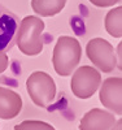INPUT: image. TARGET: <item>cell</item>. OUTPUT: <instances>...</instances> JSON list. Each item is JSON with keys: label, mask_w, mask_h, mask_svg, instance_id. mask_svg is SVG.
<instances>
[{"label": "cell", "mask_w": 122, "mask_h": 130, "mask_svg": "<svg viewBox=\"0 0 122 130\" xmlns=\"http://www.w3.org/2000/svg\"><path fill=\"white\" fill-rule=\"evenodd\" d=\"M82 56V47L78 39L73 37L62 35L57 39L53 48L52 64L56 73L61 77L70 75L78 67Z\"/></svg>", "instance_id": "1"}, {"label": "cell", "mask_w": 122, "mask_h": 130, "mask_svg": "<svg viewBox=\"0 0 122 130\" xmlns=\"http://www.w3.org/2000/svg\"><path fill=\"white\" fill-rule=\"evenodd\" d=\"M44 30V22L34 16H27L20 21L18 34L16 44L20 51L27 56L39 55L43 50L42 32Z\"/></svg>", "instance_id": "2"}, {"label": "cell", "mask_w": 122, "mask_h": 130, "mask_svg": "<svg viewBox=\"0 0 122 130\" xmlns=\"http://www.w3.org/2000/svg\"><path fill=\"white\" fill-rule=\"evenodd\" d=\"M30 99L35 105L47 108L56 98V85L53 78L44 72H34L26 81Z\"/></svg>", "instance_id": "3"}, {"label": "cell", "mask_w": 122, "mask_h": 130, "mask_svg": "<svg viewBox=\"0 0 122 130\" xmlns=\"http://www.w3.org/2000/svg\"><path fill=\"white\" fill-rule=\"evenodd\" d=\"M87 57L97 69L104 73H110L116 69L117 56L110 43L103 38H94L87 43Z\"/></svg>", "instance_id": "4"}, {"label": "cell", "mask_w": 122, "mask_h": 130, "mask_svg": "<svg viewBox=\"0 0 122 130\" xmlns=\"http://www.w3.org/2000/svg\"><path fill=\"white\" fill-rule=\"evenodd\" d=\"M100 83L101 74L97 72V69L84 65L74 72L70 87L74 96L79 98V99H88L97 91V89L100 87Z\"/></svg>", "instance_id": "5"}, {"label": "cell", "mask_w": 122, "mask_h": 130, "mask_svg": "<svg viewBox=\"0 0 122 130\" xmlns=\"http://www.w3.org/2000/svg\"><path fill=\"white\" fill-rule=\"evenodd\" d=\"M20 27V18L0 3V52L12 50Z\"/></svg>", "instance_id": "6"}, {"label": "cell", "mask_w": 122, "mask_h": 130, "mask_svg": "<svg viewBox=\"0 0 122 130\" xmlns=\"http://www.w3.org/2000/svg\"><path fill=\"white\" fill-rule=\"evenodd\" d=\"M100 102L116 115L122 113V79L119 77L107 78L100 89Z\"/></svg>", "instance_id": "7"}, {"label": "cell", "mask_w": 122, "mask_h": 130, "mask_svg": "<svg viewBox=\"0 0 122 130\" xmlns=\"http://www.w3.org/2000/svg\"><path fill=\"white\" fill-rule=\"evenodd\" d=\"M116 127V118L112 113L104 109H91L81 120V130H108Z\"/></svg>", "instance_id": "8"}, {"label": "cell", "mask_w": 122, "mask_h": 130, "mask_svg": "<svg viewBox=\"0 0 122 130\" xmlns=\"http://www.w3.org/2000/svg\"><path fill=\"white\" fill-rule=\"evenodd\" d=\"M22 109L21 96L10 89L0 87V118L10 120L20 115Z\"/></svg>", "instance_id": "9"}, {"label": "cell", "mask_w": 122, "mask_h": 130, "mask_svg": "<svg viewBox=\"0 0 122 130\" xmlns=\"http://www.w3.org/2000/svg\"><path fill=\"white\" fill-rule=\"evenodd\" d=\"M66 4V0H31L32 10L43 17H51L60 13Z\"/></svg>", "instance_id": "10"}, {"label": "cell", "mask_w": 122, "mask_h": 130, "mask_svg": "<svg viewBox=\"0 0 122 130\" xmlns=\"http://www.w3.org/2000/svg\"><path fill=\"white\" fill-rule=\"evenodd\" d=\"M122 8L117 7L112 10H109L105 16V29L112 37L121 38L122 37Z\"/></svg>", "instance_id": "11"}, {"label": "cell", "mask_w": 122, "mask_h": 130, "mask_svg": "<svg viewBox=\"0 0 122 130\" xmlns=\"http://www.w3.org/2000/svg\"><path fill=\"white\" fill-rule=\"evenodd\" d=\"M14 129L16 130H21V129H48V130H52L53 127L49 124L40 122V121H24L20 125H17Z\"/></svg>", "instance_id": "12"}, {"label": "cell", "mask_w": 122, "mask_h": 130, "mask_svg": "<svg viewBox=\"0 0 122 130\" xmlns=\"http://www.w3.org/2000/svg\"><path fill=\"white\" fill-rule=\"evenodd\" d=\"M90 3L96 7L105 8V7H112L116 5L117 3H121V0H90Z\"/></svg>", "instance_id": "13"}, {"label": "cell", "mask_w": 122, "mask_h": 130, "mask_svg": "<svg viewBox=\"0 0 122 130\" xmlns=\"http://www.w3.org/2000/svg\"><path fill=\"white\" fill-rule=\"evenodd\" d=\"M8 56L5 52H0V74L8 68Z\"/></svg>", "instance_id": "14"}]
</instances>
